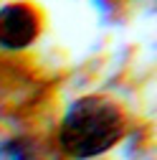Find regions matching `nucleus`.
Listing matches in <instances>:
<instances>
[{"label": "nucleus", "mask_w": 157, "mask_h": 160, "mask_svg": "<svg viewBox=\"0 0 157 160\" xmlns=\"http://www.w3.org/2000/svg\"><path fill=\"white\" fill-rule=\"evenodd\" d=\"M124 135L122 109L107 97H81L69 107L61 122V148L76 160L107 152Z\"/></svg>", "instance_id": "nucleus-1"}, {"label": "nucleus", "mask_w": 157, "mask_h": 160, "mask_svg": "<svg viewBox=\"0 0 157 160\" xmlns=\"http://www.w3.org/2000/svg\"><path fill=\"white\" fill-rule=\"evenodd\" d=\"M38 28H41V21H38L36 8L26 3H8L0 8V48H28L38 38Z\"/></svg>", "instance_id": "nucleus-2"}, {"label": "nucleus", "mask_w": 157, "mask_h": 160, "mask_svg": "<svg viewBox=\"0 0 157 160\" xmlns=\"http://www.w3.org/2000/svg\"><path fill=\"white\" fill-rule=\"evenodd\" d=\"M0 160H38V145L31 137H10L0 142Z\"/></svg>", "instance_id": "nucleus-3"}]
</instances>
